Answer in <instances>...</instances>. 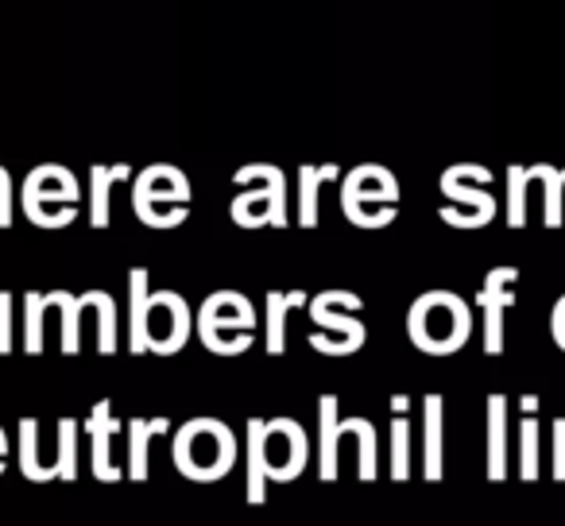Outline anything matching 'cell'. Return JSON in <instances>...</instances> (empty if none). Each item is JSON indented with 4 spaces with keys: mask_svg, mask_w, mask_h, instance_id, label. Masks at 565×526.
Returning <instances> with one entry per match:
<instances>
[{
    "mask_svg": "<svg viewBox=\"0 0 565 526\" xmlns=\"http://www.w3.org/2000/svg\"><path fill=\"white\" fill-rule=\"evenodd\" d=\"M132 287V353L174 356L194 333V314L179 291H148V271L128 276Z\"/></svg>",
    "mask_w": 565,
    "mask_h": 526,
    "instance_id": "1",
    "label": "cell"
},
{
    "mask_svg": "<svg viewBox=\"0 0 565 526\" xmlns=\"http://www.w3.org/2000/svg\"><path fill=\"white\" fill-rule=\"evenodd\" d=\"M236 457H241V441H236L233 426L221 418H190L174 430L171 461L194 484H217L233 472Z\"/></svg>",
    "mask_w": 565,
    "mask_h": 526,
    "instance_id": "2",
    "label": "cell"
},
{
    "mask_svg": "<svg viewBox=\"0 0 565 526\" xmlns=\"http://www.w3.org/2000/svg\"><path fill=\"white\" fill-rule=\"evenodd\" d=\"M407 337L426 356H454L472 337V307L454 291H426L407 310Z\"/></svg>",
    "mask_w": 565,
    "mask_h": 526,
    "instance_id": "3",
    "label": "cell"
},
{
    "mask_svg": "<svg viewBox=\"0 0 565 526\" xmlns=\"http://www.w3.org/2000/svg\"><path fill=\"white\" fill-rule=\"evenodd\" d=\"M364 310V299L356 291H341V287H330V291L310 294L307 314L315 322V333H310V348L322 356H353L364 348L369 341V330L356 314Z\"/></svg>",
    "mask_w": 565,
    "mask_h": 526,
    "instance_id": "4",
    "label": "cell"
},
{
    "mask_svg": "<svg viewBox=\"0 0 565 526\" xmlns=\"http://www.w3.org/2000/svg\"><path fill=\"white\" fill-rule=\"evenodd\" d=\"M241 194L233 197L228 213L241 228H287L291 205H287V174L275 163H244L233 174Z\"/></svg>",
    "mask_w": 565,
    "mask_h": 526,
    "instance_id": "5",
    "label": "cell"
},
{
    "mask_svg": "<svg viewBox=\"0 0 565 526\" xmlns=\"http://www.w3.org/2000/svg\"><path fill=\"white\" fill-rule=\"evenodd\" d=\"M341 213L356 228H384L399 217V179L384 163H361L341 174Z\"/></svg>",
    "mask_w": 565,
    "mask_h": 526,
    "instance_id": "6",
    "label": "cell"
},
{
    "mask_svg": "<svg viewBox=\"0 0 565 526\" xmlns=\"http://www.w3.org/2000/svg\"><path fill=\"white\" fill-rule=\"evenodd\" d=\"M256 307L241 291H213L198 307V341L213 356H241L256 345Z\"/></svg>",
    "mask_w": 565,
    "mask_h": 526,
    "instance_id": "7",
    "label": "cell"
},
{
    "mask_svg": "<svg viewBox=\"0 0 565 526\" xmlns=\"http://www.w3.org/2000/svg\"><path fill=\"white\" fill-rule=\"evenodd\" d=\"M492 171L484 163H454L441 171L438 186L446 205L438 210V217L454 228H484L495 217V197L488 194Z\"/></svg>",
    "mask_w": 565,
    "mask_h": 526,
    "instance_id": "8",
    "label": "cell"
},
{
    "mask_svg": "<svg viewBox=\"0 0 565 526\" xmlns=\"http://www.w3.org/2000/svg\"><path fill=\"white\" fill-rule=\"evenodd\" d=\"M132 210L151 228H179L190 217V179L171 163H151L136 174Z\"/></svg>",
    "mask_w": 565,
    "mask_h": 526,
    "instance_id": "9",
    "label": "cell"
},
{
    "mask_svg": "<svg viewBox=\"0 0 565 526\" xmlns=\"http://www.w3.org/2000/svg\"><path fill=\"white\" fill-rule=\"evenodd\" d=\"M259 457H264L267 484H291L310 461V438L299 418H264L259 422Z\"/></svg>",
    "mask_w": 565,
    "mask_h": 526,
    "instance_id": "10",
    "label": "cell"
},
{
    "mask_svg": "<svg viewBox=\"0 0 565 526\" xmlns=\"http://www.w3.org/2000/svg\"><path fill=\"white\" fill-rule=\"evenodd\" d=\"M515 283H519V268L503 264V268L488 271L484 283H480V291H477V310L484 314V353L488 356L503 353V341H508L503 322H508V310L515 307V291H511Z\"/></svg>",
    "mask_w": 565,
    "mask_h": 526,
    "instance_id": "11",
    "label": "cell"
},
{
    "mask_svg": "<svg viewBox=\"0 0 565 526\" xmlns=\"http://www.w3.org/2000/svg\"><path fill=\"white\" fill-rule=\"evenodd\" d=\"M423 476L430 484L446 476V399L438 391L423 399Z\"/></svg>",
    "mask_w": 565,
    "mask_h": 526,
    "instance_id": "12",
    "label": "cell"
},
{
    "mask_svg": "<svg viewBox=\"0 0 565 526\" xmlns=\"http://www.w3.org/2000/svg\"><path fill=\"white\" fill-rule=\"evenodd\" d=\"M341 399L333 391L318 395V476L322 484L338 480V446H341Z\"/></svg>",
    "mask_w": 565,
    "mask_h": 526,
    "instance_id": "13",
    "label": "cell"
},
{
    "mask_svg": "<svg viewBox=\"0 0 565 526\" xmlns=\"http://www.w3.org/2000/svg\"><path fill=\"white\" fill-rule=\"evenodd\" d=\"M307 291H267L264 299V348L267 356L287 353V318L295 307H307Z\"/></svg>",
    "mask_w": 565,
    "mask_h": 526,
    "instance_id": "14",
    "label": "cell"
},
{
    "mask_svg": "<svg viewBox=\"0 0 565 526\" xmlns=\"http://www.w3.org/2000/svg\"><path fill=\"white\" fill-rule=\"evenodd\" d=\"M484 469L492 484L508 480V395H488V453Z\"/></svg>",
    "mask_w": 565,
    "mask_h": 526,
    "instance_id": "15",
    "label": "cell"
},
{
    "mask_svg": "<svg viewBox=\"0 0 565 526\" xmlns=\"http://www.w3.org/2000/svg\"><path fill=\"white\" fill-rule=\"evenodd\" d=\"M341 179V167L338 163H302L299 167V228H318L322 221V182Z\"/></svg>",
    "mask_w": 565,
    "mask_h": 526,
    "instance_id": "16",
    "label": "cell"
},
{
    "mask_svg": "<svg viewBox=\"0 0 565 526\" xmlns=\"http://www.w3.org/2000/svg\"><path fill=\"white\" fill-rule=\"evenodd\" d=\"M259 422L264 418L256 415L244 422V495H248L252 507H264L267 503V476H264V457H259Z\"/></svg>",
    "mask_w": 565,
    "mask_h": 526,
    "instance_id": "17",
    "label": "cell"
},
{
    "mask_svg": "<svg viewBox=\"0 0 565 526\" xmlns=\"http://www.w3.org/2000/svg\"><path fill=\"white\" fill-rule=\"evenodd\" d=\"M171 430V422L167 418H132L128 422V476L140 484V480H148V449H151V438H159V433Z\"/></svg>",
    "mask_w": 565,
    "mask_h": 526,
    "instance_id": "18",
    "label": "cell"
},
{
    "mask_svg": "<svg viewBox=\"0 0 565 526\" xmlns=\"http://www.w3.org/2000/svg\"><path fill=\"white\" fill-rule=\"evenodd\" d=\"M526 174H531V182H539L542 186V225L546 228H562V194H565V174L562 167H550V163H531L526 167Z\"/></svg>",
    "mask_w": 565,
    "mask_h": 526,
    "instance_id": "19",
    "label": "cell"
},
{
    "mask_svg": "<svg viewBox=\"0 0 565 526\" xmlns=\"http://www.w3.org/2000/svg\"><path fill=\"white\" fill-rule=\"evenodd\" d=\"M341 430L349 438H356V476L364 484L380 476V438H376V426L369 418H341Z\"/></svg>",
    "mask_w": 565,
    "mask_h": 526,
    "instance_id": "20",
    "label": "cell"
},
{
    "mask_svg": "<svg viewBox=\"0 0 565 526\" xmlns=\"http://www.w3.org/2000/svg\"><path fill=\"white\" fill-rule=\"evenodd\" d=\"M411 438H415V430H411L407 415H395L392 426H387V476L395 480V484H407L411 480Z\"/></svg>",
    "mask_w": 565,
    "mask_h": 526,
    "instance_id": "21",
    "label": "cell"
},
{
    "mask_svg": "<svg viewBox=\"0 0 565 526\" xmlns=\"http://www.w3.org/2000/svg\"><path fill=\"white\" fill-rule=\"evenodd\" d=\"M113 430H117V422H113V415H109V402H97L94 418H89V433H94V472L102 480H117L120 476V472L113 469V461H109Z\"/></svg>",
    "mask_w": 565,
    "mask_h": 526,
    "instance_id": "22",
    "label": "cell"
},
{
    "mask_svg": "<svg viewBox=\"0 0 565 526\" xmlns=\"http://www.w3.org/2000/svg\"><path fill=\"white\" fill-rule=\"evenodd\" d=\"M519 480L526 484L539 480V418L519 422Z\"/></svg>",
    "mask_w": 565,
    "mask_h": 526,
    "instance_id": "23",
    "label": "cell"
},
{
    "mask_svg": "<svg viewBox=\"0 0 565 526\" xmlns=\"http://www.w3.org/2000/svg\"><path fill=\"white\" fill-rule=\"evenodd\" d=\"M128 167H94V225L105 228L109 225V190L113 182L128 179Z\"/></svg>",
    "mask_w": 565,
    "mask_h": 526,
    "instance_id": "24",
    "label": "cell"
},
{
    "mask_svg": "<svg viewBox=\"0 0 565 526\" xmlns=\"http://www.w3.org/2000/svg\"><path fill=\"white\" fill-rule=\"evenodd\" d=\"M526 186H531V174L523 163L508 167V225L523 228L526 225Z\"/></svg>",
    "mask_w": 565,
    "mask_h": 526,
    "instance_id": "25",
    "label": "cell"
},
{
    "mask_svg": "<svg viewBox=\"0 0 565 526\" xmlns=\"http://www.w3.org/2000/svg\"><path fill=\"white\" fill-rule=\"evenodd\" d=\"M554 461H550V476L565 484V418H554Z\"/></svg>",
    "mask_w": 565,
    "mask_h": 526,
    "instance_id": "26",
    "label": "cell"
},
{
    "mask_svg": "<svg viewBox=\"0 0 565 526\" xmlns=\"http://www.w3.org/2000/svg\"><path fill=\"white\" fill-rule=\"evenodd\" d=\"M550 333H554V345L565 353V294L554 302V310H550Z\"/></svg>",
    "mask_w": 565,
    "mask_h": 526,
    "instance_id": "27",
    "label": "cell"
},
{
    "mask_svg": "<svg viewBox=\"0 0 565 526\" xmlns=\"http://www.w3.org/2000/svg\"><path fill=\"white\" fill-rule=\"evenodd\" d=\"M519 410H523V418H539V410H542L539 395H523V399H519Z\"/></svg>",
    "mask_w": 565,
    "mask_h": 526,
    "instance_id": "28",
    "label": "cell"
},
{
    "mask_svg": "<svg viewBox=\"0 0 565 526\" xmlns=\"http://www.w3.org/2000/svg\"><path fill=\"white\" fill-rule=\"evenodd\" d=\"M392 410H395V415H407V410H411V395H392Z\"/></svg>",
    "mask_w": 565,
    "mask_h": 526,
    "instance_id": "29",
    "label": "cell"
},
{
    "mask_svg": "<svg viewBox=\"0 0 565 526\" xmlns=\"http://www.w3.org/2000/svg\"><path fill=\"white\" fill-rule=\"evenodd\" d=\"M562 174H565V167H562Z\"/></svg>",
    "mask_w": 565,
    "mask_h": 526,
    "instance_id": "30",
    "label": "cell"
}]
</instances>
